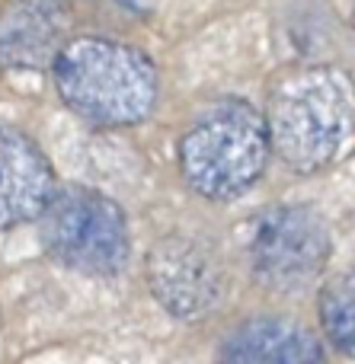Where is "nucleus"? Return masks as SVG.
Listing matches in <instances>:
<instances>
[{"instance_id":"nucleus-1","label":"nucleus","mask_w":355,"mask_h":364,"mask_svg":"<svg viewBox=\"0 0 355 364\" xmlns=\"http://www.w3.org/2000/svg\"><path fill=\"white\" fill-rule=\"evenodd\" d=\"M269 147L295 173L330 166L355 138V83L337 68H307L279 83L269 106Z\"/></svg>"},{"instance_id":"nucleus-2","label":"nucleus","mask_w":355,"mask_h":364,"mask_svg":"<svg viewBox=\"0 0 355 364\" xmlns=\"http://www.w3.org/2000/svg\"><path fill=\"white\" fill-rule=\"evenodd\" d=\"M61 100L96 125H134L157 100V70L138 48L106 38H74L55 58Z\"/></svg>"},{"instance_id":"nucleus-3","label":"nucleus","mask_w":355,"mask_h":364,"mask_svg":"<svg viewBox=\"0 0 355 364\" xmlns=\"http://www.w3.org/2000/svg\"><path fill=\"white\" fill-rule=\"evenodd\" d=\"M266 119L243 100H224L186 132L179 144L183 176L198 195L228 201L263 176L269 160Z\"/></svg>"},{"instance_id":"nucleus-4","label":"nucleus","mask_w":355,"mask_h":364,"mask_svg":"<svg viewBox=\"0 0 355 364\" xmlns=\"http://www.w3.org/2000/svg\"><path fill=\"white\" fill-rule=\"evenodd\" d=\"M42 243L58 262L87 275H115L128 259L125 214L106 195L83 186L55 188L38 211Z\"/></svg>"},{"instance_id":"nucleus-5","label":"nucleus","mask_w":355,"mask_h":364,"mask_svg":"<svg viewBox=\"0 0 355 364\" xmlns=\"http://www.w3.org/2000/svg\"><path fill=\"white\" fill-rule=\"evenodd\" d=\"M330 233L311 208H272L256 220L250 262L260 284L272 291H301L324 272Z\"/></svg>"},{"instance_id":"nucleus-6","label":"nucleus","mask_w":355,"mask_h":364,"mask_svg":"<svg viewBox=\"0 0 355 364\" xmlns=\"http://www.w3.org/2000/svg\"><path fill=\"white\" fill-rule=\"evenodd\" d=\"M147 284L154 297L179 320H202L221 304L224 282L215 256L192 240H164L147 256Z\"/></svg>"},{"instance_id":"nucleus-7","label":"nucleus","mask_w":355,"mask_h":364,"mask_svg":"<svg viewBox=\"0 0 355 364\" xmlns=\"http://www.w3.org/2000/svg\"><path fill=\"white\" fill-rule=\"evenodd\" d=\"M55 192V173L32 141L0 132V230L38 218Z\"/></svg>"},{"instance_id":"nucleus-8","label":"nucleus","mask_w":355,"mask_h":364,"mask_svg":"<svg viewBox=\"0 0 355 364\" xmlns=\"http://www.w3.org/2000/svg\"><path fill=\"white\" fill-rule=\"evenodd\" d=\"M61 51V19L51 6L23 0L0 16V61L10 68H45Z\"/></svg>"},{"instance_id":"nucleus-9","label":"nucleus","mask_w":355,"mask_h":364,"mask_svg":"<svg viewBox=\"0 0 355 364\" xmlns=\"http://www.w3.org/2000/svg\"><path fill=\"white\" fill-rule=\"evenodd\" d=\"M224 358L228 361H275V364H295V361H320L317 339L307 329L295 326L285 320H250L240 329L231 333L224 342Z\"/></svg>"},{"instance_id":"nucleus-10","label":"nucleus","mask_w":355,"mask_h":364,"mask_svg":"<svg viewBox=\"0 0 355 364\" xmlns=\"http://www.w3.org/2000/svg\"><path fill=\"white\" fill-rule=\"evenodd\" d=\"M320 323L339 352L355 355V269L327 282L320 294Z\"/></svg>"}]
</instances>
